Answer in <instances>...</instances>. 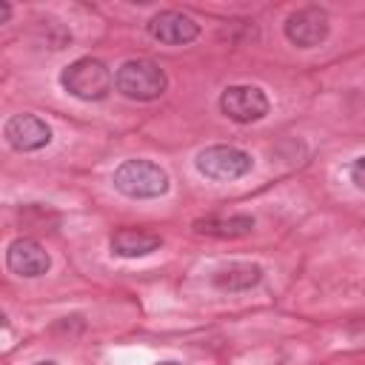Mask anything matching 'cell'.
<instances>
[{"label":"cell","mask_w":365,"mask_h":365,"mask_svg":"<svg viewBox=\"0 0 365 365\" xmlns=\"http://www.w3.org/2000/svg\"><path fill=\"white\" fill-rule=\"evenodd\" d=\"M114 88L134 103H151L165 94L168 74L160 63L148 57H131L114 71Z\"/></svg>","instance_id":"1"},{"label":"cell","mask_w":365,"mask_h":365,"mask_svg":"<svg viewBox=\"0 0 365 365\" xmlns=\"http://www.w3.org/2000/svg\"><path fill=\"white\" fill-rule=\"evenodd\" d=\"M60 86L66 94H71L83 103H97V100L108 97V91L114 86V74L97 57H77L74 63H68L60 71Z\"/></svg>","instance_id":"2"},{"label":"cell","mask_w":365,"mask_h":365,"mask_svg":"<svg viewBox=\"0 0 365 365\" xmlns=\"http://www.w3.org/2000/svg\"><path fill=\"white\" fill-rule=\"evenodd\" d=\"M111 182L128 200H157L171 188L165 168L151 160H123L114 168Z\"/></svg>","instance_id":"3"},{"label":"cell","mask_w":365,"mask_h":365,"mask_svg":"<svg viewBox=\"0 0 365 365\" xmlns=\"http://www.w3.org/2000/svg\"><path fill=\"white\" fill-rule=\"evenodd\" d=\"M194 168L208 180H240L251 174L254 157L237 145H208L197 151Z\"/></svg>","instance_id":"4"},{"label":"cell","mask_w":365,"mask_h":365,"mask_svg":"<svg viewBox=\"0 0 365 365\" xmlns=\"http://www.w3.org/2000/svg\"><path fill=\"white\" fill-rule=\"evenodd\" d=\"M220 111L228 120H234L240 125H248V123L262 120L271 111V100H268V94L259 86L237 83V86L222 88V94H220Z\"/></svg>","instance_id":"5"},{"label":"cell","mask_w":365,"mask_h":365,"mask_svg":"<svg viewBox=\"0 0 365 365\" xmlns=\"http://www.w3.org/2000/svg\"><path fill=\"white\" fill-rule=\"evenodd\" d=\"M282 31H285V40L297 48H314L319 43L328 40V31H331V20L328 14L319 9V6H305V9H297L285 17L282 23Z\"/></svg>","instance_id":"6"},{"label":"cell","mask_w":365,"mask_h":365,"mask_svg":"<svg viewBox=\"0 0 365 365\" xmlns=\"http://www.w3.org/2000/svg\"><path fill=\"white\" fill-rule=\"evenodd\" d=\"M3 137L14 151L31 154V151H40L51 143V125L37 114H14L6 120Z\"/></svg>","instance_id":"7"},{"label":"cell","mask_w":365,"mask_h":365,"mask_svg":"<svg viewBox=\"0 0 365 365\" xmlns=\"http://www.w3.org/2000/svg\"><path fill=\"white\" fill-rule=\"evenodd\" d=\"M6 268L17 277L26 279H37L43 274H48L51 268V257L46 251L43 242H37L34 237H17L9 248H6Z\"/></svg>","instance_id":"8"},{"label":"cell","mask_w":365,"mask_h":365,"mask_svg":"<svg viewBox=\"0 0 365 365\" xmlns=\"http://www.w3.org/2000/svg\"><path fill=\"white\" fill-rule=\"evenodd\" d=\"M148 34L163 43V46H188L200 37V23L177 9H165V11H157L151 20H148Z\"/></svg>","instance_id":"9"},{"label":"cell","mask_w":365,"mask_h":365,"mask_svg":"<svg viewBox=\"0 0 365 365\" xmlns=\"http://www.w3.org/2000/svg\"><path fill=\"white\" fill-rule=\"evenodd\" d=\"M163 245V237L154 234V231H145V228H117L108 240V248L114 257H123V259H137V257H148L154 251H160Z\"/></svg>","instance_id":"10"},{"label":"cell","mask_w":365,"mask_h":365,"mask_svg":"<svg viewBox=\"0 0 365 365\" xmlns=\"http://www.w3.org/2000/svg\"><path fill=\"white\" fill-rule=\"evenodd\" d=\"M254 217L251 214H208V217H200L194 220V234H202V237H217V240H237V237H248L254 231Z\"/></svg>","instance_id":"11"},{"label":"cell","mask_w":365,"mask_h":365,"mask_svg":"<svg viewBox=\"0 0 365 365\" xmlns=\"http://www.w3.org/2000/svg\"><path fill=\"white\" fill-rule=\"evenodd\" d=\"M262 265L257 262H228L211 274L214 288L220 291H251L262 282Z\"/></svg>","instance_id":"12"},{"label":"cell","mask_w":365,"mask_h":365,"mask_svg":"<svg viewBox=\"0 0 365 365\" xmlns=\"http://www.w3.org/2000/svg\"><path fill=\"white\" fill-rule=\"evenodd\" d=\"M348 174H351L354 188H356V191H362V188H365V177H362V157H354V160H351Z\"/></svg>","instance_id":"13"},{"label":"cell","mask_w":365,"mask_h":365,"mask_svg":"<svg viewBox=\"0 0 365 365\" xmlns=\"http://www.w3.org/2000/svg\"><path fill=\"white\" fill-rule=\"evenodd\" d=\"M11 14H14V9H11V3H6V0H0V26H3V23H9V20H11Z\"/></svg>","instance_id":"14"},{"label":"cell","mask_w":365,"mask_h":365,"mask_svg":"<svg viewBox=\"0 0 365 365\" xmlns=\"http://www.w3.org/2000/svg\"><path fill=\"white\" fill-rule=\"evenodd\" d=\"M154 365H182V362H177V359H163V362H154Z\"/></svg>","instance_id":"15"},{"label":"cell","mask_w":365,"mask_h":365,"mask_svg":"<svg viewBox=\"0 0 365 365\" xmlns=\"http://www.w3.org/2000/svg\"><path fill=\"white\" fill-rule=\"evenodd\" d=\"M6 325H9V319H6V314L0 311V328H6Z\"/></svg>","instance_id":"16"},{"label":"cell","mask_w":365,"mask_h":365,"mask_svg":"<svg viewBox=\"0 0 365 365\" xmlns=\"http://www.w3.org/2000/svg\"><path fill=\"white\" fill-rule=\"evenodd\" d=\"M37 365H54V362H37Z\"/></svg>","instance_id":"17"}]
</instances>
